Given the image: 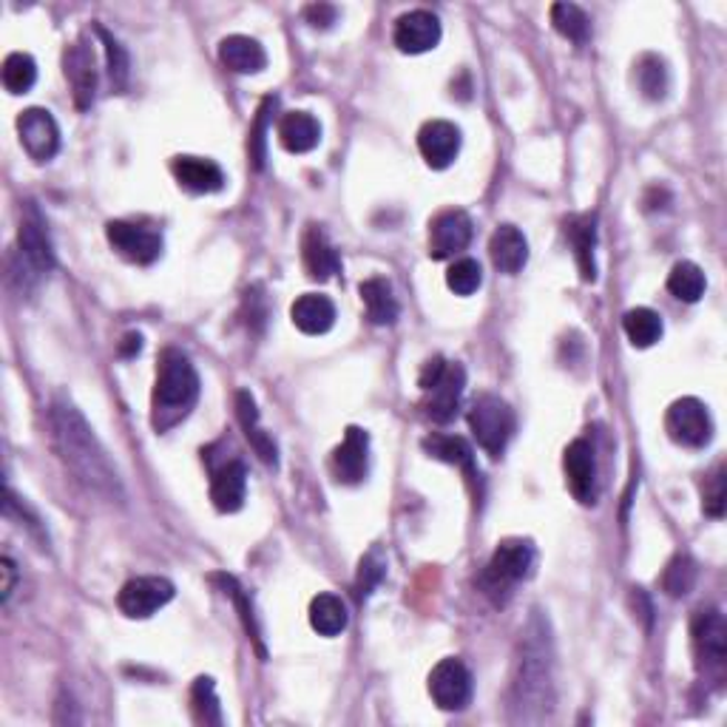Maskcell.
<instances>
[{"instance_id":"42","label":"cell","mask_w":727,"mask_h":727,"mask_svg":"<svg viewBox=\"0 0 727 727\" xmlns=\"http://www.w3.org/2000/svg\"><path fill=\"white\" fill-rule=\"evenodd\" d=\"M384 572H386L384 557H381L378 548H373V552L361 561L359 577H355V594H359V599H367L370 594L375 592V586L384 579Z\"/></svg>"},{"instance_id":"38","label":"cell","mask_w":727,"mask_h":727,"mask_svg":"<svg viewBox=\"0 0 727 727\" xmlns=\"http://www.w3.org/2000/svg\"><path fill=\"white\" fill-rule=\"evenodd\" d=\"M191 705L193 719L200 721V725H222L220 699H216V688H213L211 676H200V679L193 683Z\"/></svg>"},{"instance_id":"44","label":"cell","mask_w":727,"mask_h":727,"mask_svg":"<svg viewBox=\"0 0 727 727\" xmlns=\"http://www.w3.org/2000/svg\"><path fill=\"white\" fill-rule=\"evenodd\" d=\"M725 466H716L714 475H708V481H705V501H701V508H705V515L721 517L725 515Z\"/></svg>"},{"instance_id":"8","label":"cell","mask_w":727,"mask_h":727,"mask_svg":"<svg viewBox=\"0 0 727 727\" xmlns=\"http://www.w3.org/2000/svg\"><path fill=\"white\" fill-rule=\"evenodd\" d=\"M18 253L20 259H23L27 276H43V273H49L54 267L52 239H49L43 216H40L32 202H27V213H23V222H20Z\"/></svg>"},{"instance_id":"47","label":"cell","mask_w":727,"mask_h":727,"mask_svg":"<svg viewBox=\"0 0 727 727\" xmlns=\"http://www.w3.org/2000/svg\"><path fill=\"white\" fill-rule=\"evenodd\" d=\"M140 350H142V335L140 333H129L123 339V344H120V355H125V359L137 355Z\"/></svg>"},{"instance_id":"12","label":"cell","mask_w":727,"mask_h":727,"mask_svg":"<svg viewBox=\"0 0 727 727\" xmlns=\"http://www.w3.org/2000/svg\"><path fill=\"white\" fill-rule=\"evenodd\" d=\"M464 386H466V370L461 364H452L446 361L444 373L432 381L424 390V412L426 418L435 421V424H450L457 415V406H461V398H464Z\"/></svg>"},{"instance_id":"17","label":"cell","mask_w":727,"mask_h":727,"mask_svg":"<svg viewBox=\"0 0 727 727\" xmlns=\"http://www.w3.org/2000/svg\"><path fill=\"white\" fill-rule=\"evenodd\" d=\"M63 71L69 80L71 91H74V103L78 109H89L94 103L97 94V58L85 40L65 46L63 52Z\"/></svg>"},{"instance_id":"13","label":"cell","mask_w":727,"mask_h":727,"mask_svg":"<svg viewBox=\"0 0 727 727\" xmlns=\"http://www.w3.org/2000/svg\"><path fill=\"white\" fill-rule=\"evenodd\" d=\"M20 145L34 162H49L60 151V129L52 111L27 109L18 117Z\"/></svg>"},{"instance_id":"4","label":"cell","mask_w":727,"mask_h":727,"mask_svg":"<svg viewBox=\"0 0 727 727\" xmlns=\"http://www.w3.org/2000/svg\"><path fill=\"white\" fill-rule=\"evenodd\" d=\"M532 566H535V546L521 537H508L497 543L495 554L477 577V586L495 605H506V599L528 577Z\"/></svg>"},{"instance_id":"19","label":"cell","mask_w":727,"mask_h":727,"mask_svg":"<svg viewBox=\"0 0 727 727\" xmlns=\"http://www.w3.org/2000/svg\"><path fill=\"white\" fill-rule=\"evenodd\" d=\"M418 149L426 165L435 171H444L455 162L457 151H461V129L450 120H430L424 129L418 131Z\"/></svg>"},{"instance_id":"11","label":"cell","mask_w":727,"mask_h":727,"mask_svg":"<svg viewBox=\"0 0 727 727\" xmlns=\"http://www.w3.org/2000/svg\"><path fill=\"white\" fill-rule=\"evenodd\" d=\"M430 696L441 710H464L472 699V674L461 659H441L430 674Z\"/></svg>"},{"instance_id":"16","label":"cell","mask_w":727,"mask_h":727,"mask_svg":"<svg viewBox=\"0 0 727 727\" xmlns=\"http://www.w3.org/2000/svg\"><path fill=\"white\" fill-rule=\"evenodd\" d=\"M472 216L466 211H444L438 213L430 225V256L432 259H452L455 253L466 251L472 242Z\"/></svg>"},{"instance_id":"31","label":"cell","mask_w":727,"mask_h":727,"mask_svg":"<svg viewBox=\"0 0 727 727\" xmlns=\"http://www.w3.org/2000/svg\"><path fill=\"white\" fill-rule=\"evenodd\" d=\"M347 623L350 614L342 597H335V594L313 597V603H310V625H313V632L322 634V637H339L347 628Z\"/></svg>"},{"instance_id":"5","label":"cell","mask_w":727,"mask_h":727,"mask_svg":"<svg viewBox=\"0 0 727 727\" xmlns=\"http://www.w3.org/2000/svg\"><path fill=\"white\" fill-rule=\"evenodd\" d=\"M469 430L486 455L501 457L517 430L515 410L497 395H481L469 410Z\"/></svg>"},{"instance_id":"35","label":"cell","mask_w":727,"mask_h":727,"mask_svg":"<svg viewBox=\"0 0 727 727\" xmlns=\"http://www.w3.org/2000/svg\"><path fill=\"white\" fill-rule=\"evenodd\" d=\"M0 78H3V85H7L9 94H27V91L38 83V63H34L32 54L14 52L3 60Z\"/></svg>"},{"instance_id":"41","label":"cell","mask_w":727,"mask_h":727,"mask_svg":"<svg viewBox=\"0 0 727 727\" xmlns=\"http://www.w3.org/2000/svg\"><path fill=\"white\" fill-rule=\"evenodd\" d=\"M446 284L455 296H472L477 287L483 284V271L475 259H457L446 271Z\"/></svg>"},{"instance_id":"40","label":"cell","mask_w":727,"mask_h":727,"mask_svg":"<svg viewBox=\"0 0 727 727\" xmlns=\"http://www.w3.org/2000/svg\"><path fill=\"white\" fill-rule=\"evenodd\" d=\"M276 97H264V103L259 105L256 120L251 125V140H248V149H251V160L253 165L262 168L264 156H267V123H271V114L276 109Z\"/></svg>"},{"instance_id":"27","label":"cell","mask_w":727,"mask_h":727,"mask_svg":"<svg viewBox=\"0 0 727 727\" xmlns=\"http://www.w3.org/2000/svg\"><path fill=\"white\" fill-rule=\"evenodd\" d=\"M279 142L290 154H307L322 142V125L307 111H290L279 120Z\"/></svg>"},{"instance_id":"24","label":"cell","mask_w":727,"mask_h":727,"mask_svg":"<svg viewBox=\"0 0 727 727\" xmlns=\"http://www.w3.org/2000/svg\"><path fill=\"white\" fill-rule=\"evenodd\" d=\"M489 253L497 271L515 276V273L523 271V264L528 262V242L521 228L501 225L492 233Z\"/></svg>"},{"instance_id":"28","label":"cell","mask_w":727,"mask_h":727,"mask_svg":"<svg viewBox=\"0 0 727 727\" xmlns=\"http://www.w3.org/2000/svg\"><path fill=\"white\" fill-rule=\"evenodd\" d=\"M290 319L304 335H324L335 324V304L322 293H304L290 307Z\"/></svg>"},{"instance_id":"45","label":"cell","mask_w":727,"mask_h":727,"mask_svg":"<svg viewBox=\"0 0 727 727\" xmlns=\"http://www.w3.org/2000/svg\"><path fill=\"white\" fill-rule=\"evenodd\" d=\"M335 18H339V9L330 7V3H310V7L304 9V20H307L313 29H330L335 23Z\"/></svg>"},{"instance_id":"46","label":"cell","mask_w":727,"mask_h":727,"mask_svg":"<svg viewBox=\"0 0 727 727\" xmlns=\"http://www.w3.org/2000/svg\"><path fill=\"white\" fill-rule=\"evenodd\" d=\"M0 577H3V583H0V599H3V603H9V597H12V592H14V579H18L14 563L9 561V557H3V561H0Z\"/></svg>"},{"instance_id":"26","label":"cell","mask_w":727,"mask_h":727,"mask_svg":"<svg viewBox=\"0 0 727 727\" xmlns=\"http://www.w3.org/2000/svg\"><path fill=\"white\" fill-rule=\"evenodd\" d=\"M220 60L233 74H259L267 65L262 43L248 34H231L220 43Z\"/></svg>"},{"instance_id":"30","label":"cell","mask_w":727,"mask_h":727,"mask_svg":"<svg viewBox=\"0 0 727 727\" xmlns=\"http://www.w3.org/2000/svg\"><path fill=\"white\" fill-rule=\"evenodd\" d=\"M359 293L361 302H364V310H367L370 322L378 324V327H390V324L398 322V299L393 296V284L386 282V279L373 276L367 279V282H361Z\"/></svg>"},{"instance_id":"9","label":"cell","mask_w":727,"mask_h":727,"mask_svg":"<svg viewBox=\"0 0 727 727\" xmlns=\"http://www.w3.org/2000/svg\"><path fill=\"white\" fill-rule=\"evenodd\" d=\"M171 599H174V583L165 577H134L117 594V605L129 619L154 617Z\"/></svg>"},{"instance_id":"3","label":"cell","mask_w":727,"mask_h":727,"mask_svg":"<svg viewBox=\"0 0 727 727\" xmlns=\"http://www.w3.org/2000/svg\"><path fill=\"white\" fill-rule=\"evenodd\" d=\"M552 705V654L543 625H532V634L521 643L515 683H512V708L521 710V721H528V710L541 708V716Z\"/></svg>"},{"instance_id":"33","label":"cell","mask_w":727,"mask_h":727,"mask_svg":"<svg viewBox=\"0 0 727 727\" xmlns=\"http://www.w3.org/2000/svg\"><path fill=\"white\" fill-rule=\"evenodd\" d=\"M552 27L572 40L574 46H586L592 38V20L577 3H554L552 7Z\"/></svg>"},{"instance_id":"22","label":"cell","mask_w":727,"mask_h":727,"mask_svg":"<svg viewBox=\"0 0 727 727\" xmlns=\"http://www.w3.org/2000/svg\"><path fill=\"white\" fill-rule=\"evenodd\" d=\"M171 174L193 193H216L225 188V171L205 156H174Z\"/></svg>"},{"instance_id":"23","label":"cell","mask_w":727,"mask_h":727,"mask_svg":"<svg viewBox=\"0 0 727 727\" xmlns=\"http://www.w3.org/2000/svg\"><path fill=\"white\" fill-rule=\"evenodd\" d=\"M302 262L307 267V273L319 282H327L335 273L342 271V256L333 248V242L327 239V233L319 225H310L307 233L302 239Z\"/></svg>"},{"instance_id":"2","label":"cell","mask_w":727,"mask_h":727,"mask_svg":"<svg viewBox=\"0 0 727 727\" xmlns=\"http://www.w3.org/2000/svg\"><path fill=\"white\" fill-rule=\"evenodd\" d=\"M200 401V373L182 350L168 347L156 361L154 395H151V424L156 432L174 430L191 415Z\"/></svg>"},{"instance_id":"15","label":"cell","mask_w":727,"mask_h":727,"mask_svg":"<svg viewBox=\"0 0 727 727\" xmlns=\"http://www.w3.org/2000/svg\"><path fill=\"white\" fill-rule=\"evenodd\" d=\"M330 469L333 477L344 486H355L367 477L370 472V435L359 426H350L344 432V441L333 450L330 457Z\"/></svg>"},{"instance_id":"37","label":"cell","mask_w":727,"mask_h":727,"mask_svg":"<svg viewBox=\"0 0 727 727\" xmlns=\"http://www.w3.org/2000/svg\"><path fill=\"white\" fill-rule=\"evenodd\" d=\"M94 32L100 34L105 46V60H109V80L114 85V91H123L129 85V74H131V63H129V52H125V46L103 27H94Z\"/></svg>"},{"instance_id":"36","label":"cell","mask_w":727,"mask_h":727,"mask_svg":"<svg viewBox=\"0 0 727 727\" xmlns=\"http://www.w3.org/2000/svg\"><path fill=\"white\" fill-rule=\"evenodd\" d=\"M637 85L648 100H665L670 89L668 65L657 54H643L637 63Z\"/></svg>"},{"instance_id":"18","label":"cell","mask_w":727,"mask_h":727,"mask_svg":"<svg viewBox=\"0 0 727 727\" xmlns=\"http://www.w3.org/2000/svg\"><path fill=\"white\" fill-rule=\"evenodd\" d=\"M395 46L404 54H424L432 52L441 43V20L426 9H415L395 20L393 32Z\"/></svg>"},{"instance_id":"10","label":"cell","mask_w":727,"mask_h":727,"mask_svg":"<svg viewBox=\"0 0 727 727\" xmlns=\"http://www.w3.org/2000/svg\"><path fill=\"white\" fill-rule=\"evenodd\" d=\"M105 239L131 264H142L145 267V264H154L162 256V236L145 225L114 220L105 225Z\"/></svg>"},{"instance_id":"29","label":"cell","mask_w":727,"mask_h":727,"mask_svg":"<svg viewBox=\"0 0 727 727\" xmlns=\"http://www.w3.org/2000/svg\"><path fill=\"white\" fill-rule=\"evenodd\" d=\"M421 446H424L426 455L435 457V461H444V464L464 469L472 483L481 477V472H477L475 466V452H472V446L466 444L461 435H441V432H435V435H426V438L421 441Z\"/></svg>"},{"instance_id":"39","label":"cell","mask_w":727,"mask_h":727,"mask_svg":"<svg viewBox=\"0 0 727 727\" xmlns=\"http://www.w3.org/2000/svg\"><path fill=\"white\" fill-rule=\"evenodd\" d=\"M696 586V563L688 554H676L663 572V588L668 597H685Z\"/></svg>"},{"instance_id":"25","label":"cell","mask_w":727,"mask_h":727,"mask_svg":"<svg viewBox=\"0 0 727 727\" xmlns=\"http://www.w3.org/2000/svg\"><path fill=\"white\" fill-rule=\"evenodd\" d=\"M236 418H239V424H242V430H245V438H248V444L253 446V452L262 457L264 464L276 469L279 450H276V444H273L271 435H267V432L259 426L256 401H253V395L248 393V390H239L236 393Z\"/></svg>"},{"instance_id":"6","label":"cell","mask_w":727,"mask_h":727,"mask_svg":"<svg viewBox=\"0 0 727 727\" xmlns=\"http://www.w3.org/2000/svg\"><path fill=\"white\" fill-rule=\"evenodd\" d=\"M690 639H694V654L699 659V668L705 674L721 679L727 663V623L719 608H705L690 623Z\"/></svg>"},{"instance_id":"7","label":"cell","mask_w":727,"mask_h":727,"mask_svg":"<svg viewBox=\"0 0 727 727\" xmlns=\"http://www.w3.org/2000/svg\"><path fill=\"white\" fill-rule=\"evenodd\" d=\"M665 432L674 444L685 450H701L714 438V421H710L708 406L699 398H679L670 404L665 415Z\"/></svg>"},{"instance_id":"43","label":"cell","mask_w":727,"mask_h":727,"mask_svg":"<svg viewBox=\"0 0 727 727\" xmlns=\"http://www.w3.org/2000/svg\"><path fill=\"white\" fill-rule=\"evenodd\" d=\"M213 579H220L222 583V588H225V594H231L233 597V603H236V608H239V617H242V623H245V632H248V637L251 639H256L259 643V648H262V634H259V625H256V617H253V608H251V599L245 597V592H242V588H239V583L233 577H228V574H216V577ZM262 654H264V648H262Z\"/></svg>"},{"instance_id":"32","label":"cell","mask_w":727,"mask_h":727,"mask_svg":"<svg viewBox=\"0 0 727 727\" xmlns=\"http://www.w3.org/2000/svg\"><path fill=\"white\" fill-rule=\"evenodd\" d=\"M623 330L625 335L632 339L634 347L645 350V347H654V344L663 339V316L659 313H654L650 307H634L625 313L623 319Z\"/></svg>"},{"instance_id":"34","label":"cell","mask_w":727,"mask_h":727,"mask_svg":"<svg viewBox=\"0 0 727 727\" xmlns=\"http://www.w3.org/2000/svg\"><path fill=\"white\" fill-rule=\"evenodd\" d=\"M705 287H708V279H705L699 264L694 262L674 264V271H670L668 276V290L679 299V302L696 304L701 296H705Z\"/></svg>"},{"instance_id":"14","label":"cell","mask_w":727,"mask_h":727,"mask_svg":"<svg viewBox=\"0 0 727 727\" xmlns=\"http://www.w3.org/2000/svg\"><path fill=\"white\" fill-rule=\"evenodd\" d=\"M563 469H566V483L572 495L583 506H594L597 503V455H594V446L586 438L568 444Z\"/></svg>"},{"instance_id":"21","label":"cell","mask_w":727,"mask_h":727,"mask_svg":"<svg viewBox=\"0 0 727 727\" xmlns=\"http://www.w3.org/2000/svg\"><path fill=\"white\" fill-rule=\"evenodd\" d=\"M566 239L574 248V259H577L583 282H597V262H594V251H597V213L568 216Z\"/></svg>"},{"instance_id":"20","label":"cell","mask_w":727,"mask_h":727,"mask_svg":"<svg viewBox=\"0 0 727 727\" xmlns=\"http://www.w3.org/2000/svg\"><path fill=\"white\" fill-rule=\"evenodd\" d=\"M248 497V469L242 461H225L220 469H213L211 477V501L222 515H233L245 506Z\"/></svg>"},{"instance_id":"1","label":"cell","mask_w":727,"mask_h":727,"mask_svg":"<svg viewBox=\"0 0 727 727\" xmlns=\"http://www.w3.org/2000/svg\"><path fill=\"white\" fill-rule=\"evenodd\" d=\"M52 424V441L65 469L74 475V481L83 483L85 489L105 501H123V481L117 475V466L111 464L109 452L100 444L89 421L80 415V410L69 401H58L49 415Z\"/></svg>"}]
</instances>
